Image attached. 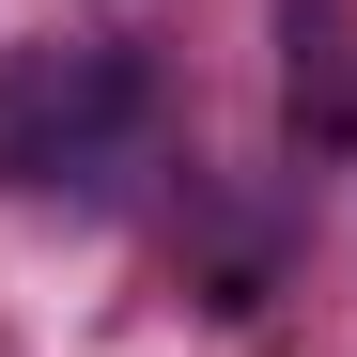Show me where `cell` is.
Returning a JSON list of instances; mask_svg holds the SVG:
<instances>
[{"label":"cell","instance_id":"6da1fadb","mask_svg":"<svg viewBox=\"0 0 357 357\" xmlns=\"http://www.w3.org/2000/svg\"><path fill=\"white\" fill-rule=\"evenodd\" d=\"M155 47L125 31H47V47H0V187L31 202H109L125 171L155 155Z\"/></svg>","mask_w":357,"mask_h":357}]
</instances>
